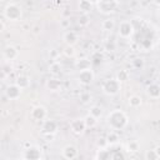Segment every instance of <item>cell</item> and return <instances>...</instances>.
<instances>
[{
  "label": "cell",
  "instance_id": "cell-1",
  "mask_svg": "<svg viewBox=\"0 0 160 160\" xmlns=\"http://www.w3.org/2000/svg\"><path fill=\"white\" fill-rule=\"evenodd\" d=\"M106 122H108V125L110 126L111 130H115V131L116 130H122L128 125L129 118L122 110L115 109V110H112V111H110L108 114Z\"/></svg>",
  "mask_w": 160,
  "mask_h": 160
},
{
  "label": "cell",
  "instance_id": "cell-2",
  "mask_svg": "<svg viewBox=\"0 0 160 160\" xmlns=\"http://www.w3.org/2000/svg\"><path fill=\"white\" fill-rule=\"evenodd\" d=\"M2 15L6 20L9 21H19L22 16V11H21V8L18 5V4H14V2H9L6 4V6L4 8V11H2Z\"/></svg>",
  "mask_w": 160,
  "mask_h": 160
},
{
  "label": "cell",
  "instance_id": "cell-3",
  "mask_svg": "<svg viewBox=\"0 0 160 160\" xmlns=\"http://www.w3.org/2000/svg\"><path fill=\"white\" fill-rule=\"evenodd\" d=\"M101 89H102L104 94H106L109 96H114V95H118L120 92V90H121V82L116 78L108 79V80H105L102 82Z\"/></svg>",
  "mask_w": 160,
  "mask_h": 160
},
{
  "label": "cell",
  "instance_id": "cell-4",
  "mask_svg": "<svg viewBox=\"0 0 160 160\" xmlns=\"http://www.w3.org/2000/svg\"><path fill=\"white\" fill-rule=\"evenodd\" d=\"M98 10L101 14H111L115 12L118 6H119V1L118 0H99L96 2Z\"/></svg>",
  "mask_w": 160,
  "mask_h": 160
},
{
  "label": "cell",
  "instance_id": "cell-5",
  "mask_svg": "<svg viewBox=\"0 0 160 160\" xmlns=\"http://www.w3.org/2000/svg\"><path fill=\"white\" fill-rule=\"evenodd\" d=\"M134 30H135L134 24L131 21H129V20L121 21L119 24V26H118V34L122 39H130L132 36V34H134Z\"/></svg>",
  "mask_w": 160,
  "mask_h": 160
},
{
  "label": "cell",
  "instance_id": "cell-6",
  "mask_svg": "<svg viewBox=\"0 0 160 160\" xmlns=\"http://www.w3.org/2000/svg\"><path fill=\"white\" fill-rule=\"evenodd\" d=\"M21 158L25 160H38V159L42 158V151L39 146H31L30 145L28 149H25L22 151Z\"/></svg>",
  "mask_w": 160,
  "mask_h": 160
},
{
  "label": "cell",
  "instance_id": "cell-7",
  "mask_svg": "<svg viewBox=\"0 0 160 160\" xmlns=\"http://www.w3.org/2000/svg\"><path fill=\"white\" fill-rule=\"evenodd\" d=\"M94 71L91 70V68L89 69H84V70H80L79 74H78V81L81 84V85H90L92 81H94Z\"/></svg>",
  "mask_w": 160,
  "mask_h": 160
},
{
  "label": "cell",
  "instance_id": "cell-8",
  "mask_svg": "<svg viewBox=\"0 0 160 160\" xmlns=\"http://www.w3.org/2000/svg\"><path fill=\"white\" fill-rule=\"evenodd\" d=\"M21 92H22V89L16 82L8 85L6 89H5V96L9 100H18L21 96Z\"/></svg>",
  "mask_w": 160,
  "mask_h": 160
},
{
  "label": "cell",
  "instance_id": "cell-9",
  "mask_svg": "<svg viewBox=\"0 0 160 160\" xmlns=\"http://www.w3.org/2000/svg\"><path fill=\"white\" fill-rule=\"evenodd\" d=\"M48 116V110L45 106L42 105H38V106H34L31 112H30V118L34 120V121H44Z\"/></svg>",
  "mask_w": 160,
  "mask_h": 160
},
{
  "label": "cell",
  "instance_id": "cell-10",
  "mask_svg": "<svg viewBox=\"0 0 160 160\" xmlns=\"http://www.w3.org/2000/svg\"><path fill=\"white\" fill-rule=\"evenodd\" d=\"M58 131V122L52 119H45L42 121V125H41V132L44 135H54L55 132Z\"/></svg>",
  "mask_w": 160,
  "mask_h": 160
},
{
  "label": "cell",
  "instance_id": "cell-11",
  "mask_svg": "<svg viewBox=\"0 0 160 160\" xmlns=\"http://www.w3.org/2000/svg\"><path fill=\"white\" fill-rule=\"evenodd\" d=\"M85 129H86V125H85L84 118L82 119H74L70 121V130L75 135H81Z\"/></svg>",
  "mask_w": 160,
  "mask_h": 160
},
{
  "label": "cell",
  "instance_id": "cell-12",
  "mask_svg": "<svg viewBox=\"0 0 160 160\" xmlns=\"http://www.w3.org/2000/svg\"><path fill=\"white\" fill-rule=\"evenodd\" d=\"M61 155H62V158H65L68 160H72V159L78 158L79 151H78V148L75 145H66V146L62 148Z\"/></svg>",
  "mask_w": 160,
  "mask_h": 160
},
{
  "label": "cell",
  "instance_id": "cell-13",
  "mask_svg": "<svg viewBox=\"0 0 160 160\" xmlns=\"http://www.w3.org/2000/svg\"><path fill=\"white\" fill-rule=\"evenodd\" d=\"M18 55H19V51H18V49H16L15 46H12V45H6V46L4 48V50H2V58H4L6 61H12V60H15V59L18 58Z\"/></svg>",
  "mask_w": 160,
  "mask_h": 160
},
{
  "label": "cell",
  "instance_id": "cell-14",
  "mask_svg": "<svg viewBox=\"0 0 160 160\" xmlns=\"http://www.w3.org/2000/svg\"><path fill=\"white\" fill-rule=\"evenodd\" d=\"M62 39H64V41H65L66 45H74L79 40V35L75 31H72V30H68V31H65Z\"/></svg>",
  "mask_w": 160,
  "mask_h": 160
},
{
  "label": "cell",
  "instance_id": "cell-15",
  "mask_svg": "<svg viewBox=\"0 0 160 160\" xmlns=\"http://www.w3.org/2000/svg\"><path fill=\"white\" fill-rule=\"evenodd\" d=\"M146 92L149 98L151 99H159L160 98V85L158 84H150L146 89Z\"/></svg>",
  "mask_w": 160,
  "mask_h": 160
},
{
  "label": "cell",
  "instance_id": "cell-16",
  "mask_svg": "<svg viewBox=\"0 0 160 160\" xmlns=\"http://www.w3.org/2000/svg\"><path fill=\"white\" fill-rule=\"evenodd\" d=\"M92 9V2L90 0H80L79 1V11L81 14H89Z\"/></svg>",
  "mask_w": 160,
  "mask_h": 160
},
{
  "label": "cell",
  "instance_id": "cell-17",
  "mask_svg": "<svg viewBox=\"0 0 160 160\" xmlns=\"http://www.w3.org/2000/svg\"><path fill=\"white\" fill-rule=\"evenodd\" d=\"M46 88L50 91H59V90H61V82L58 79H50L46 82Z\"/></svg>",
  "mask_w": 160,
  "mask_h": 160
},
{
  "label": "cell",
  "instance_id": "cell-18",
  "mask_svg": "<svg viewBox=\"0 0 160 160\" xmlns=\"http://www.w3.org/2000/svg\"><path fill=\"white\" fill-rule=\"evenodd\" d=\"M115 26H116V24H115L114 19H106L101 22V28H102L104 31H110L111 32L115 29Z\"/></svg>",
  "mask_w": 160,
  "mask_h": 160
},
{
  "label": "cell",
  "instance_id": "cell-19",
  "mask_svg": "<svg viewBox=\"0 0 160 160\" xmlns=\"http://www.w3.org/2000/svg\"><path fill=\"white\" fill-rule=\"evenodd\" d=\"M119 140H120V138H119V135H118V132H116L115 130H111V131L108 134V136H106L108 145H116V144L119 142Z\"/></svg>",
  "mask_w": 160,
  "mask_h": 160
},
{
  "label": "cell",
  "instance_id": "cell-20",
  "mask_svg": "<svg viewBox=\"0 0 160 160\" xmlns=\"http://www.w3.org/2000/svg\"><path fill=\"white\" fill-rule=\"evenodd\" d=\"M128 104H129V106L130 108H139L141 104H142V100H141V98L140 96H138V95H131L129 99H128Z\"/></svg>",
  "mask_w": 160,
  "mask_h": 160
},
{
  "label": "cell",
  "instance_id": "cell-21",
  "mask_svg": "<svg viewBox=\"0 0 160 160\" xmlns=\"http://www.w3.org/2000/svg\"><path fill=\"white\" fill-rule=\"evenodd\" d=\"M22 90L24 89H26V88H29V85H30V79L26 76V75H20L18 79H16V81H15Z\"/></svg>",
  "mask_w": 160,
  "mask_h": 160
},
{
  "label": "cell",
  "instance_id": "cell-22",
  "mask_svg": "<svg viewBox=\"0 0 160 160\" xmlns=\"http://www.w3.org/2000/svg\"><path fill=\"white\" fill-rule=\"evenodd\" d=\"M61 70H62V68H61V64L59 61H54L49 66V72H51L52 75H59L61 72Z\"/></svg>",
  "mask_w": 160,
  "mask_h": 160
},
{
  "label": "cell",
  "instance_id": "cell-23",
  "mask_svg": "<svg viewBox=\"0 0 160 160\" xmlns=\"http://www.w3.org/2000/svg\"><path fill=\"white\" fill-rule=\"evenodd\" d=\"M75 66L78 68L79 71H80V70H84V69H89V68H90V60L86 59V58L80 59V60H78V61L75 62Z\"/></svg>",
  "mask_w": 160,
  "mask_h": 160
},
{
  "label": "cell",
  "instance_id": "cell-24",
  "mask_svg": "<svg viewBox=\"0 0 160 160\" xmlns=\"http://www.w3.org/2000/svg\"><path fill=\"white\" fill-rule=\"evenodd\" d=\"M84 120H85V125H86V128H94V126L98 124V119H96L94 115H91L90 112L84 118Z\"/></svg>",
  "mask_w": 160,
  "mask_h": 160
},
{
  "label": "cell",
  "instance_id": "cell-25",
  "mask_svg": "<svg viewBox=\"0 0 160 160\" xmlns=\"http://www.w3.org/2000/svg\"><path fill=\"white\" fill-rule=\"evenodd\" d=\"M139 148H140V145L136 140H130L126 144V151H129V152H136L139 150Z\"/></svg>",
  "mask_w": 160,
  "mask_h": 160
},
{
  "label": "cell",
  "instance_id": "cell-26",
  "mask_svg": "<svg viewBox=\"0 0 160 160\" xmlns=\"http://www.w3.org/2000/svg\"><path fill=\"white\" fill-rule=\"evenodd\" d=\"M96 159H100V160L111 159V154H110V151L105 150V148L104 149H99L98 150V154H96Z\"/></svg>",
  "mask_w": 160,
  "mask_h": 160
},
{
  "label": "cell",
  "instance_id": "cell-27",
  "mask_svg": "<svg viewBox=\"0 0 160 160\" xmlns=\"http://www.w3.org/2000/svg\"><path fill=\"white\" fill-rule=\"evenodd\" d=\"M144 158L146 160H156V159H160V155L158 154V151L154 149V150H146Z\"/></svg>",
  "mask_w": 160,
  "mask_h": 160
},
{
  "label": "cell",
  "instance_id": "cell-28",
  "mask_svg": "<svg viewBox=\"0 0 160 160\" xmlns=\"http://www.w3.org/2000/svg\"><path fill=\"white\" fill-rule=\"evenodd\" d=\"M78 22L80 26H88L90 24V16L89 14H81L78 19Z\"/></svg>",
  "mask_w": 160,
  "mask_h": 160
},
{
  "label": "cell",
  "instance_id": "cell-29",
  "mask_svg": "<svg viewBox=\"0 0 160 160\" xmlns=\"http://www.w3.org/2000/svg\"><path fill=\"white\" fill-rule=\"evenodd\" d=\"M116 79H118L120 82L128 81V80H129V71H128V70H120V71L118 72V75H116Z\"/></svg>",
  "mask_w": 160,
  "mask_h": 160
},
{
  "label": "cell",
  "instance_id": "cell-30",
  "mask_svg": "<svg viewBox=\"0 0 160 160\" xmlns=\"http://www.w3.org/2000/svg\"><path fill=\"white\" fill-rule=\"evenodd\" d=\"M90 114L94 115L96 119H99L102 115V109L100 106H98V105H94V106L90 108Z\"/></svg>",
  "mask_w": 160,
  "mask_h": 160
},
{
  "label": "cell",
  "instance_id": "cell-31",
  "mask_svg": "<svg viewBox=\"0 0 160 160\" xmlns=\"http://www.w3.org/2000/svg\"><path fill=\"white\" fill-rule=\"evenodd\" d=\"M64 54L68 58H74L75 56V49L72 45H66V48L64 49Z\"/></svg>",
  "mask_w": 160,
  "mask_h": 160
},
{
  "label": "cell",
  "instance_id": "cell-32",
  "mask_svg": "<svg viewBox=\"0 0 160 160\" xmlns=\"http://www.w3.org/2000/svg\"><path fill=\"white\" fill-rule=\"evenodd\" d=\"M91 100V95H90V92H81L80 94V101L82 102V104H88L89 101Z\"/></svg>",
  "mask_w": 160,
  "mask_h": 160
},
{
  "label": "cell",
  "instance_id": "cell-33",
  "mask_svg": "<svg viewBox=\"0 0 160 160\" xmlns=\"http://www.w3.org/2000/svg\"><path fill=\"white\" fill-rule=\"evenodd\" d=\"M132 66H134V69H138V70H140V69H142L144 68V60L142 59H135V60H132Z\"/></svg>",
  "mask_w": 160,
  "mask_h": 160
},
{
  "label": "cell",
  "instance_id": "cell-34",
  "mask_svg": "<svg viewBox=\"0 0 160 160\" xmlns=\"http://www.w3.org/2000/svg\"><path fill=\"white\" fill-rule=\"evenodd\" d=\"M125 158H126V155H125V154H122V152H119V151H114V152L111 154V159H112V160L125 159Z\"/></svg>",
  "mask_w": 160,
  "mask_h": 160
},
{
  "label": "cell",
  "instance_id": "cell-35",
  "mask_svg": "<svg viewBox=\"0 0 160 160\" xmlns=\"http://www.w3.org/2000/svg\"><path fill=\"white\" fill-rule=\"evenodd\" d=\"M152 2H154L155 5H158V6H160V0H152Z\"/></svg>",
  "mask_w": 160,
  "mask_h": 160
},
{
  "label": "cell",
  "instance_id": "cell-36",
  "mask_svg": "<svg viewBox=\"0 0 160 160\" xmlns=\"http://www.w3.org/2000/svg\"><path fill=\"white\" fill-rule=\"evenodd\" d=\"M158 16L160 18V8H159V11H158Z\"/></svg>",
  "mask_w": 160,
  "mask_h": 160
}]
</instances>
